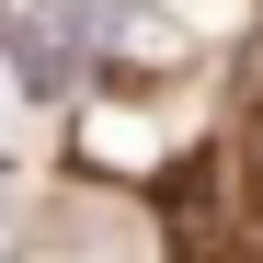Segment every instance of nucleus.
<instances>
[{
  "instance_id": "nucleus-1",
  "label": "nucleus",
  "mask_w": 263,
  "mask_h": 263,
  "mask_svg": "<svg viewBox=\"0 0 263 263\" xmlns=\"http://www.w3.org/2000/svg\"><path fill=\"white\" fill-rule=\"evenodd\" d=\"M80 0H0V46H12V69L34 80V92H69V69H80Z\"/></svg>"
},
{
  "instance_id": "nucleus-2",
  "label": "nucleus",
  "mask_w": 263,
  "mask_h": 263,
  "mask_svg": "<svg viewBox=\"0 0 263 263\" xmlns=\"http://www.w3.org/2000/svg\"><path fill=\"white\" fill-rule=\"evenodd\" d=\"M103 34H115V46H138L149 69H172V58H183V23H138V0H115V12H103Z\"/></svg>"
}]
</instances>
